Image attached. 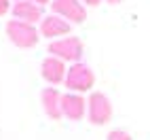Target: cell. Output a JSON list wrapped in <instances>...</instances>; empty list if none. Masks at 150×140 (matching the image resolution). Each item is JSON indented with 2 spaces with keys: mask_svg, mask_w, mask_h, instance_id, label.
<instances>
[{
  "mask_svg": "<svg viewBox=\"0 0 150 140\" xmlns=\"http://www.w3.org/2000/svg\"><path fill=\"white\" fill-rule=\"evenodd\" d=\"M6 36H8V41L19 49H32V47H36L38 38H40V32H38L32 24L19 21V19H11V21L6 24Z\"/></svg>",
  "mask_w": 150,
  "mask_h": 140,
  "instance_id": "1",
  "label": "cell"
},
{
  "mask_svg": "<svg viewBox=\"0 0 150 140\" xmlns=\"http://www.w3.org/2000/svg\"><path fill=\"white\" fill-rule=\"evenodd\" d=\"M49 53L53 57L64 59V62L78 64L83 53H85V45H83V41L78 36H66V38H59V41L49 43Z\"/></svg>",
  "mask_w": 150,
  "mask_h": 140,
  "instance_id": "2",
  "label": "cell"
},
{
  "mask_svg": "<svg viewBox=\"0 0 150 140\" xmlns=\"http://www.w3.org/2000/svg\"><path fill=\"white\" fill-rule=\"evenodd\" d=\"M95 85V74L91 66H87L83 62L78 64H70L68 74H66V87L72 94H85L89 89H93Z\"/></svg>",
  "mask_w": 150,
  "mask_h": 140,
  "instance_id": "3",
  "label": "cell"
},
{
  "mask_svg": "<svg viewBox=\"0 0 150 140\" xmlns=\"http://www.w3.org/2000/svg\"><path fill=\"white\" fill-rule=\"evenodd\" d=\"M87 117L93 125H106L112 119V102L102 91H93L87 100Z\"/></svg>",
  "mask_w": 150,
  "mask_h": 140,
  "instance_id": "4",
  "label": "cell"
},
{
  "mask_svg": "<svg viewBox=\"0 0 150 140\" xmlns=\"http://www.w3.org/2000/svg\"><path fill=\"white\" fill-rule=\"evenodd\" d=\"M51 11L53 15H59L70 24H83L87 17V9L81 0H53Z\"/></svg>",
  "mask_w": 150,
  "mask_h": 140,
  "instance_id": "5",
  "label": "cell"
},
{
  "mask_svg": "<svg viewBox=\"0 0 150 140\" xmlns=\"http://www.w3.org/2000/svg\"><path fill=\"white\" fill-rule=\"evenodd\" d=\"M40 74L42 79L51 85H59V83H66V74H68V68H66V62L59 57H53V55H47L40 64Z\"/></svg>",
  "mask_w": 150,
  "mask_h": 140,
  "instance_id": "6",
  "label": "cell"
},
{
  "mask_svg": "<svg viewBox=\"0 0 150 140\" xmlns=\"http://www.w3.org/2000/svg\"><path fill=\"white\" fill-rule=\"evenodd\" d=\"M70 30H72V24L66 21V19H62L59 15H47L42 21H40V28H38V32H40V36L45 38H51V41H59V36L70 34Z\"/></svg>",
  "mask_w": 150,
  "mask_h": 140,
  "instance_id": "7",
  "label": "cell"
},
{
  "mask_svg": "<svg viewBox=\"0 0 150 140\" xmlns=\"http://www.w3.org/2000/svg\"><path fill=\"white\" fill-rule=\"evenodd\" d=\"M62 113H64L66 119H70V121H81V119L87 115V100L83 98V94H72V91L64 94Z\"/></svg>",
  "mask_w": 150,
  "mask_h": 140,
  "instance_id": "8",
  "label": "cell"
},
{
  "mask_svg": "<svg viewBox=\"0 0 150 140\" xmlns=\"http://www.w3.org/2000/svg\"><path fill=\"white\" fill-rule=\"evenodd\" d=\"M11 13L15 19H19V21H25V24H40L45 15H42V6L40 4H36L34 0H21V2H15L13 9H11Z\"/></svg>",
  "mask_w": 150,
  "mask_h": 140,
  "instance_id": "9",
  "label": "cell"
},
{
  "mask_svg": "<svg viewBox=\"0 0 150 140\" xmlns=\"http://www.w3.org/2000/svg\"><path fill=\"white\" fill-rule=\"evenodd\" d=\"M62 100H64V94H59L57 87H45L40 91V104L45 108V113L49 119H62L64 113H62Z\"/></svg>",
  "mask_w": 150,
  "mask_h": 140,
  "instance_id": "10",
  "label": "cell"
},
{
  "mask_svg": "<svg viewBox=\"0 0 150 140\" xmlns=\"http://www.w3.org/2000/svg\"><path fill=\"white\" fill-rule=\"evenodd\" d=\"M106 140H133V138H131L129 132H125V129H112V132L106 136Z\"/></svg>",
  "mask_w": 150,
  "mask_h": 140,
  "instance_id": "11",
  "label": "cell"
},
{
  "mask_svg": "<svg viewBox=\"0 0 150 140\" xmlns=\"http://www.w3.org/2000/svg\"><path fill=\"white\" fill-rule=\"evenodd\" d=\"M11 9H13V6H11V0H0V17L6 15Z\"/></svg>",
  "mask_w": 150,
  "mask_h": 140,
  "instance_id": "12",
  "label": "cell"
},
{
  "mask_svg": "<svg viewBox=\"0 0 150 140\" xmlns=\"http://www.w3.org/2000/svg\"><path fill=\"white\" fill-rule=\"evenodd\" d=\"M81 2H83L85 6H97L99 2H102V0H81Z\"/></svg>",
  "mask_w": 150,
  "mask_h": 140,
  "instance_id": "13",
  "label": "cell"
},
{
  "mask_svg": "<svg viewBox=\"0 0 150 140\" xmlns=\"http://www.w3.org/2000/svg\"><path fill=\"white\" fill-rule=\"evenodd\" d=\"M34 2H36V4H40V6H45V4H51L53 0H34Z\"/></svg>",
  "mask_w": 150,
  "mask_h": 140,
  "instance_id": "14",
  "label": "cell"
},
{
  "mask_svg": "<svg viewBox=\"0 0 150 140\" xmlns=\"http://www.w3.org/2000/svg\"><path fill=\"white\" fill-rule=\"evenodd\" d=\"M106 2H110V4H118V2H123V0H106Z\"/></svg>",
  "mask_w": 150,
  "mask_h": 140,
  "instance_id": "15",
  "label": "cell"
},
{
  "mask_svg": "<svg viewBox=\"0 0 150 140\" xmlns=\"http://www.w3.org/2000/svg\"><path fill=\"white\" fill-rule=\"evenodd\" d=\"M15 2H21V0H15Z\"/></svg>",
  "mask_w": 150,
  "mask_h": 140,
  "instance_id": "16",
  "label": "cell"
}]
</instances>
